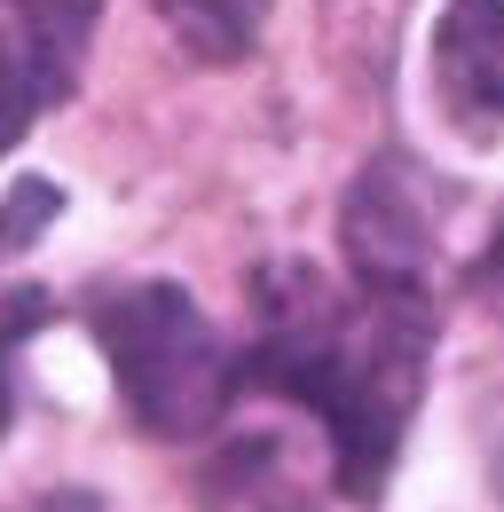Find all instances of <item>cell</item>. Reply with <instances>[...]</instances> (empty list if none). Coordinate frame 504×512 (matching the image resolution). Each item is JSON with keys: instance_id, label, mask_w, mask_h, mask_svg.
I'll return each mask as SVG.
<instances>
[{"instance_id": "7a4b0ae2", "label": "cell", "mask_w": 504, "mask_h": 512, "mask_svg": "<svg viewBox=\"0 0 504 512\" xmlns=\"http://www.w3.org/2000/svg\"><path fill=\"white\" fill-rule=\"evenodd\" d=\"M87 331L119 379L126 426H142L150 442H197L229 418L245 355L213 331V316L166 276H134L87 300Z\"/></svg>"}, {"instance_id": "8992f818", "label": "cell", "mask_w": 504, "mask_h": 512, "mask_svg": "<svg viewBox=\"0 0 504 512\" xmlns=\"http://www.w3.org/2000/svg\"><path fill=\"white\" fill-rule=\"evenodd\" d=\"M158 16L197 64H237L252 48V0H158Z\"/></svg>"}, {"instance_id": "9c48e42d", "label": "cell", "mask_w": 504, "mask_h": 512, "mask_svg": "<svg viewBox=\"0 0 504 512\" xmlns=\"http://www.w3.org/2000/svg\"><path fill=\"white\" fill-rule=\"evenodd\" d=\"M56 205H63L56 182H16V190H8V205H0V245H8V253H24V245L56 221Z\"/></svg>"}, {"instance_id": "5b68a950", "label": "cell", "mask_w": 504, "mask_h": 512, "mask_svg": "<svg viewBox=\"0 0 504 512\" xmlns=\"http://www.w3.org/2000/svg\"><path fill=\"white\" fill-rule=\"evenodd\" d=\"M71 87H63L56 71H48V56L24 40V32H8L0 24V158L24 142V127L48 111V103H63Z\"/></svg>"}, {"instance_id": "8fae6325", "label": "cell", "mask_w": 504, "mask_h": 512, "mask_svg": "<svg viewBox=\"0 0 504 512\" xmlns=\"http://www.w3.org/2000/svg\"><path fill=\"white\" fill-rule=\"evenodd\" d=\"M16 512H95V497H71V489H48V497H32V505Z\"/></svg>"}, {"instance_id": "ba28073f", "label": "cell", "mask_w": 504, "mask_h": 512, "mask_svg": "<svg viewBox=\"0 0 504 512\" xmlns=\"http://www.w3.org/2000/svg\"><path fill=\"white\" fill-rule=\"evenodd\" d=\"M48 323V292H32V284H16V292H0V434H8V418H16V355H24V339Z\"/></svg>"}, {"instance_id": "3957f363", "label": "cell", "mask_w": 504, "mask_h": 512, "mask_svg": "<svg viewBox=\"0 0 504 512\" xmlns=\"http://www.w3.org/2000/svg\"><path fill=\"white\" fill-rule=\"evenodd\" d=\"M339 253H347L355 284H426V268H434V221H426L418 174L402 158L363 166V182L347 190Z\"/></svg>"}, {"instance_id": "277c9868", "label": "cell", "mask_w": 504, "mask_h": 512, "mask_svg": "<svg viewBox=\"0 0 504 512\" xmlns=\"http://www.w3.org/2000/svg\"><path fill=\"white\" fill-rule=\"evenodd\" d=\"M441 111L465 134L504 127V0H449L434 24Z\"/></svg>"}, {"instance_id": "52a82bcc", "label": "cell", "mask_w": 504, "mask_h": 512, "mask_svg": "<svg viewBox=\"0 0 504 512\" xmlns=\"http://www.w3.org/2000/svg\"><path fill=\"white\" fill-rule=\"evenodd\" d=\"M8 16H16V32L48 56L63 87L79 79V48H87V32H95V16H103V0H0Z\"/></svg>"}, {"instance_id": "30bf717a", "label": "cell", "mask_w": 504, "mask_h": 512, "mask_svg": "<svg viewBox=\"0 0 504 512\" xmlns=\"http://www.w3.org/2000/svg\"><path fill=\"white\" fill-rule=\"evenodd\" d=\"M229 465H237V473H229V489H221V512H308L292 489H276L268 473H252V465H260V449H237Z\"/></svg>"}, {"instance_id": "6da1fadb", "label": "cell", "mask_w": 504, "mask_h": 512, "mask_svg": "<svg viewBox=\"0 0 504 512\" xmlns=\"http://www.w3.org/2000/svg\"><path fill=\"white\" fill-rule=\"evenodd\" d=\"M245 379L300 402L323 442L339 497L371 505L402 457L418 394L434 371V292L426 284H323V268L284 260L252 284Z\"/></svg>"}]
</instances>
